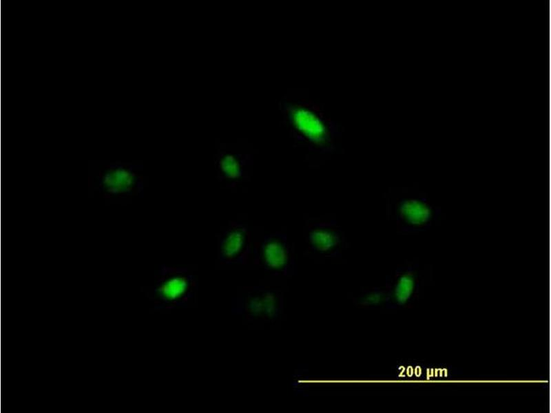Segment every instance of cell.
<instances>
[{
  "label": "cell",
  "mask_w": 551,
  "mask_h": 413,
  "mask_svg": "<svg viewBox=\"0 0 551 413\" xmlns=\"http://www.w3.org/2000/svg\"><path fill=\"white\" fill-rule=\"evenodd\" d=\"M291 119L295 129L306 140L322 145L329 139V133L324 122L309 109L298 107L291 112Z\"/></svg>",
  "instance_id": "cell-6"
},
{
  "label": "cell",
  "mask_w": 551,
  "mask_h": 413,
  "mask_svg": "<svg viewBox=\"0 0 551 413\" xmlns=\"http://www.w3.org/2000/svg\"><path fill=\"white\" fill-rule=\"evenodd\" d=\"M247 156L225 153L215 161L217 178L231 186L249 178L251 160Z\"/></svg>",
  "instance_id": "cell-7"
},
{
  "label": "cell",
  "mask_w": 551,
  "mask_h": 413,
  "mask_svg": "<svg viewBox=\"0 0 551 413\" xmlns=\"http://www.w3.org/2000/svg\"><path fill=\"white\" fill-rule=\"evenodd\" d=\"M142 166L121 162L105 167L90 181L105 195H127L142 193L144 182L138 171Z\"/></svg>",
  "instance_id": "cell-1"
},
{
  "label": "cell",
  "mask_w": 551,
  "mask_h": 413,
  "mask_svg": "<svg viewBox=\"0 0 551 413\" xmlns=\"http://www.w3.org/2000/svg\"><path fill=\"white\" fill-rule=\"evenodd\" d=\"M441 213V209L424 195L402 198L395 206L397 223L400 230L406 233L429 229Z\"/></svg>",
  "instance_id": "cell-2"
},
{
  "label": "cell",
  "mask_w": 551,
  "mask_h": 413,
  "mask_svg": "<svg viewBox=\"0 0 551 413\" xmlns=\"http://www.w3.org/2000/svg\"><path fill=\"white\" fill-rule=\"evenodd\" d=\"M308 239L311 248L320 253H330L341 244V234L333 223L319 222L309 229Z\"/></svg>",
  "instance_id": "cell-8"
},
{
  "label": "cell",
  "mask_w": 551,
  "mask_h": 413,
  "mask_svg": "<svg viewBox=\"0 0 551 413\" xmlns=\"http://www.w3.org/2000/svg\"><path fill=\"white\" fill-rule=\"evenodd\" d=\"M158 275L153 292L163 302V305H179L186 301L194 290V276L185 268L162 265Z\"/></svg>",
  "instance_id": "cell-3"
},
{
  "label": "cell",
  "mask_w": 551,
  "mask_h": 413,
  "mask_svg": "<svg viewBox=\"0 0 551 413\" xmlns=\"http://www.w3.org/2000/svg\"><path fill=\"white\" fill-rule=\"evenodd\" d=\"M254 253L265 268L273 271L284 270L290 257L286 235L277 232L265 235L260 247Z\"/></svg>",
  "instance_id": "cell-5"
},
{
  "label": "cell",
  "mask_w": 551,
  "mask_h": 413,
  "mask_svg": "<svg viewBox=\"0 0 551 413\" xmlns=\"http://www.w3.org/2000/svg\"><path fill=\"white\" fill-rule=\"evenodd\" d=\"M251 248V234L244 224L233 222L219 236L218 257L224 263H245Z\"/></svg>",
  "instance_id": "cell-4"
},
{
  "label": "cell",
  "mask_w": 551,
  "mask_h": 413,
  "mask_svg": "<svg viewBox=\"0 0 551 413\" xmlns=\"http://www.w3.org/2000/svg\"><path fill=\"white\" fill-rule=\"evenodd\" d=\"M420 286V275L415 265L401 268L394 277V292L399 303H404Z\"/></svg>",
  "instance_id": "cell-9"
}]
</instances>
